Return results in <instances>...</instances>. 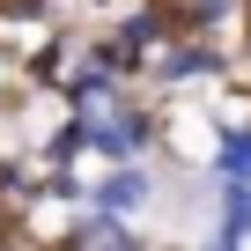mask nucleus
<instances>
[{
  "instance_id": "obj_1",
  "label": "nucleus",
  "mask_w": 251,
  "mask_h": 251,
  "mask_svg": "<svg viewBox=\"0 0 251 251\" xmlns=\"http://www.w3.org/2000/svg\"><path fill=\"white\" fill-rule=\"evenodd\" d=\"M148 207V177L141 170H118L103 192H96V214H141Z\"/></svg>"
},
{
  "instance_id": "obj_2",
  "label": "nucleus",
  "mask_w": 251,
  "mask_h": 251,
  "mask_svg": "<svg viewBox=\"0 0 251 251\" xmlns=\"http://www.w3.org/2000/svg\"><path fill=\"white\" fill-rule=\"evenodd\" d=\"M81 244H126L118 222H81Z\"/></svg>"
},
{
  "instance_id": "obj_3",
  "label": "nucleus",
  "mask_w": 251,
  "mask_h": 251,
  "mask_svg": "<svg viewBox=\"0 0 251 251\" xmlns=\"http://www.w3.org/2000/svg\"><path fill=\"white\" fill-rule=\"evenodd\" d=\"M222 170H229V177H251V141H229V155H222Z\"/></svg>"
}]
</instances>
